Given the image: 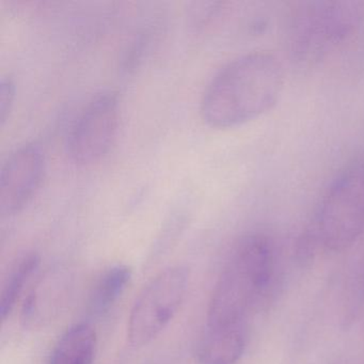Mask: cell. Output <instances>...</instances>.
Returning <instances> with one entry per match:
<instances>
[{
    "mask_svg": "<svg viewBox=\"0 0 364 364\" xmlns=\"http://www.w3.org/2000/svg\"><path fill=\"white\" fill-rule=\"evenodd\" d=\"M283 85L282 67L269 53L238 57L208 84L201 101L202 119L217 129L250 122L276 105Z\"/></svg>",
    "mask_w": 364,
    "mask_h": 364,
    "instance_id": "1",
    "label": "cell"
},
{
    "mask_svg": "<svg viewBox=\"0 0 364 364\" xmlns=\"http://www.w3.org/2000/svg\"><path fill=\"white\" fill-rule=\"evenodd\" d=\"M272 270L269 240L261 234L242 238L215 287L205 328L248 331L249 317L267 291Z\"/></svg>",
    "mask_w": 364,
    "mask_h": 364,
    "instance_id": "2",
    "label": "cell"
},
{
    "mask_svg": "<svg viewBox=\"0 0 364 364\" xmlns=\"http://www.w3.org/2000/svg\"><path fill=\"white\" fill-rule=\"evenodd\" d=\"M317 240L328 250L350 247L364 232V164L347 167L323 196L315 225Z\"/></svg>",
    "mask_w": 364,
    "mask_h": 364,
    "instance_id": "3",
    "label": "cell"
},
{
    "mask_svg": "<svg viewBox=\"0 0 364 364\" xmlns=\"http://www.w3.org/2000/svg\"><path fill=\"white\" fill-rule=\"evenodd\" d=\"M189 272L173 266L159 272L138 296L131 311L127 338L135 348L150 344L178 312L188 285Z\"/></svg>",
    "mask_w": 364,
    "mask_h": 364,
    "instance_id": "4",
    "label": "cell"
},
{
    "mask_svg": "<svg viewBox=\"0 0 364 364\" xmlns=\"http://www.w3.org/2000/svg\"><path fill=\"white\" fill-rule=\"evenodd\" d=\"M119 127V101L114 93H100L82 110L68 138L70 159L78 166L99 163L114 146Z\"/></svg>",
    "mask_w": 364,
    "mask_h": 364,
    "instance_id": "5",
    "label": "cell"
},
{
    "mask_svg": "<svg viewBox=\"0 0 364 364\" xmlns=\"http://www.w3.org/2000/svg\"><path fill=\"white\" fill-rule=\"evenodd\" d=\"M355 3H315L300 12L294 31L296 52L304 57H318L344 40L361 16Z\"/></svg>",
    "mask_w": 364,
    "mask_h": 364,
    "instance_id": "6",
    "label": "cell"
},
{
    "mask_svg": "<svg viewBox=\"0 0 364 364\" xmlns=\"http://www.w3.org/2000/svg\"><path fill=\"white\" fill-rule=\"evenodd\" d=\"M44 169V154L37 144H24L11 153L0 172L3 216H14L26 208L41 185Z\"/></svg>",
    "mask_w": 364,
    "mask_h": 364,
    "instance_id": "7",
    "label": "cell"
},
{
    "mask_svg": "<svg viewBox=\"0 0 364 364\" xmlns=\"http://www.w3.org/2000/svg\"><path fill=\"white\" fill-rule=\"evenodd\" d=\"M248 331L204 329L198 348L201 364H236L245 353Z\"/></svg>",
    "mask_w": 364,
    "mask_h": 364,
    "instance_id": "8",
    "label": "cell"
},
{
    "mask_svg": "<svg viewBox=\"0 0 364 364\" xmlns=\"http://www.w3.org/2000/svg\"><path fill=\"white\" fill-rule=\"evenodd\" d=\"M97 333L92 326L76 323L63 334L50 355V364H92Z\"/></svg>",
    "mask_w": 364,
    "mask_h": 364,
    "instance_id": "9",
    "label": "cell"
},
{
    "mask_svg": "<svg viewBox=\"0 0 364 364\" xmlns=\"http://www.w3.org/2000/svg\"><path fill=\"white\" fill-rule=\"evenodd\" d=\"M132 270L127 265H114L97 280L90 297L91 312L101 315L107 312L129 285Z\"/></svg>",
    "mask_w": 364,
    "mask_h": 364,
    "instance_id": "10",
    "label": "cell"
},
{
    "mask_svg": "<svg viewBox=\"0 0 364 364\" xmlns=\"http://www.w3.org/2000/svg\"><path fill=\"white\" fill-rule=\"evenodd\" d=\"M40 264V257L37 253H28L16 263L10 272L1 291L0 299V316L5 321L16 306L18 297L28 282L33 272Z\"/></svg>",
    "mask_w": 364,
    "mask_h": 364,
    "instance_id": "11",
    "label": "cell"
},
{
    "mask_svg": "<svg viewBox=\"0 0 364 364\" xmlns=\"http://www.w3.org/2000/svg\"><path fill=\"white\" fill-rule=\"evenodd\" d=\"M16 85L10 77H4L0 82V123L5 124L14 106Z\"/></svg>",
    "mask_w": 364,
    "mask_h": 364,
    "instance_id": "12",
    "label": "cell"
}]
</instances>
